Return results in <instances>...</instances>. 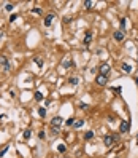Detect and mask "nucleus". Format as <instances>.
Returning <instances> with one entry per match:
<instances>
[{"label": "nucleus", "mask_w": 138, "mask_h": 158, "mask_svg": "<svg viewBox=\"0 0 138 158\" xmlns=\"http://www.w3.org/2000/svg\"><path fill=\"white\" fill-rule=\"evenodd\" d=\"M13 8H14V5H13V3H6V5H5V10H6V11H13Z\"/></svg>", "instance_id": "22"}, {"label": "nucleus", "mask_w": 138, "mask_h": 158, "mask_svg": "<svg viewBox=\"0 0 138 158\" xmlns=\"http://www.w3.org/2000/svg\"><path fill=\"white\" fill-rule=\"evenodd\" d=\"M54 19H56V15H54V13H49V15L45 16V21H43V24H45L46 27H51L52 22H54Z\"/></svg>", "instance_id": "3"}, {"label": "nucleus", "mask_w": 138, "mask_h": 158, "mask_svg": "<svg viewBox=\"0 0 138 158\" xmlns=\"http://www.w3.org/2000/svg\"><path fill=\"white\" fill-rule=\"evenodd\" d=\"M122 72L130 73L132 72V66H130V64H122Z\"/></svg>", "instance_id": "10"}, {"label": "nucleus", "mask_w": 138, "mask_h": 158, "mask_svg": "<svg viewBox=\"0 0 138 158\" xmlns=\"http://www.w3.org/2000/svg\"><path fill=\"white\" fill-rule=\"evenodd\" d=\"M129 129H130V122H129V120H124V122H121V126H119V133H121V134L129 133Z\"/></svg>", "instance_id": "4"}, {"label": "nucleus", "mask_w": 138, "mask_h": 158, "mask_svg": "<svg viewBox=\"0 0 138 158\" xmlns=\"http://www.w3.org/2000/svg\"><path fill=\"white\" fill-rule=\"evenodd\" d=\"M117 140H119V134H106V136L103 137V142H105L106 147H111L113 144H116Z\"/></svg>", "instance_id": "1"}, {"label": "nucleus", "mask_w": 138, "mask_h": 158, "mask_svg": "<svg viewBox=\"0 0 138 158\" xmlns=\"http://www.w3.org/2000/svg\"><path fill=\"white\" fill-rule=\"evenodd\" d=\"M33 62H35L38 67H43V59L40 58V56H35V58H33Z\"/></svg>", "instance_id": "11"}, {"label": "nucleus", "mask_w": 138, "mask_h": 158, "mask_svg": "<svg viewBox=\"0 0 138 158\" xmlns=\"http://www.w3.org/2000/svg\"><path fill=\"white\" fill-rule=\"evenodd\" d=\"M65 123H67V126H73V125H75V120H73V118H68Z\"/></svg>", "instance_id": "25"}, {"label": "nucleus", "mask_w": 138, "mask_h": 158, "mask_svg": "<svg viewBox=\"0 0 138 158\" xmlns=\"http://www.w3.org/2000/svg\"><path fill=\"white\" fill-rule=\"evenodd\" d=\"M92 5H94V2H90V0H86V2H84V8L86 10H90Z\"/></svg>", "instance_id": "15"}, {"label": "nucleus", "mask_w": 138, "mask_h": 158, "mask_svg": "<svg viewBox=\"0 0 138 158\" xmlns=\"http://www.w3.org/2000/svg\"><path fill=\"white\" fill-rule=\"evenodd\" d=\"M57 150H59L60 153H63L67 150V147H65V144H59V145H57Z\"/></svg>", "instance_id": "17"}, {"label": "nucleus", "mask_w": 138, "mask_h": 158, "mask_svg": "<svg viewBox=\"0 0 138 158\" xmlns=\"http://www.w3.org/2000/svg\"><path fill=\"white\" fill-rule=\"evenodd\" d=\"M95 83L97 85H100V86H105L106 83H108V77H105V75H97V78H95Z\"/></svg>", "instance_id": "5"}, {"label": "nucleus", "mask_w": 138, "mask_h": 158, "mask_svg": "<svg viewBox=\"0 0 138 158\" xmlns=\"http://www.w3.org/2000/svg\"><path fill=\"white\" fill-rule=\"evenodd\" d=\"M84 125V122H83V120H76V122H75V125H73V126H75V128H81Z\"/></svg>", "instance_id": "21"}, {"label": "nucleus", "mask_w": 138, "mask_h": 158, "mask_svg": "<svg viewBox=\"0 0 138 158\" xmlns=\"http://www.w3.org/2000/svg\"><path fill=\"white\" fill-rule=\"evenodd\" d=\"M16 19H18V15H11V16H10V22L16 21Z\"/></svg>", "instance_id": "26"}, {"label": "nucleus", "mask_w": 138, "mask_h": 158, "mask_svg": "<svg viewBox=\"0 0 138 158\" xmlns=\"http://www.w3.org/2000/svg\"><path fill=\"white\" fill-rule=\"evenodd\" d=\"M110 64H102V66H100V75H105V77H108V73H110Z\"/></svg>", "instance_id": "7"}, {"label": "nucleus", "mask_w": 138, "mask_h": 158, "mask_svg": "<svg viewBox=\"0 0 138 158\" xmlns=\"http://www.w3.org/2000/svg\"><path fill=\"white\" fill-rule=\"evenodd\" d=\"M35 99H37V101H43L45 97H43V94H41L40 91H37V93H35Z\"/></svg>", "instance_id": "20"}, {"label": "nucleus", "mask_w": 138, "mask_h": 158, "mask_svg": "<svg viewBox=\"0 0 138 158\" xmlns=\"http://www.w3.org/2000/svg\"><path fill=\"white\" fill-rule=\"evenodd\" d=\"M90 42H92V31L86 32V35H84V45H89Z\"/></svg>", "instance_id": "9"}, {"label": "nucleus", "mask_w": 138, "mask_h": 158, "mask_svg": "<svg viewBox=\"0 0 138 158\" xmlns=\"http://www.w3.org/2000/svg\"><path fill=\"white\" fill-rule=\"evenodd\" d=\"M30 136H32V131H30V129H25L24 133H22V137H24V140L30 139Z\"/></svg>", "instance_id": "12"}, {"label": "nucleus", "mask_w": 138, "mask_h": 158, "mask_svg": "<svg viewBox=\"0 0 138 158\" xmlns=\"http://www.w3.org/2000/svg\"><path fill=\"white\" fill-rule=\"evenodd\" d=\"M33 15H41V8H32Z\"/></svg>", "instance_id": "24"}, {"label": "nucleus", "mask_w": 138, "mask_h": 158, "mask_svg": "<svg viewBox=\"0 0 138 158\" xmlns=\"http://www.w3.org/2000/svg\"><path fill=\"white\" fill-rule=\"evenodd\" d=\"M92 137H94V133H92V131H87V133H84V139H86V140H90Z\"/></svg>", "instance_id": "13"}, {"label": "nucleus", "mask_w": 138, "mask_h": 158, "mask_svg": "<svg viewBox=\"0 0 138 158\" xmlns=\"http://www.w3.org/2000/svg\"><path fill=\"white\" fill-rule=\"evenodd\" d=\"M8 149H10V147H8V145H5V147H3V149H2V150H0V157H3V155H5V153H6V152H8Z\"/></svg>", "instance_id": "23"}, {"label": "nucleus", "mask_w": 138, "mask_h": 158, "mask_svg": "<svg viewBox=\"0 0 138 158\" xmlns=\"http://www.w3.org/2000/svg\"><path fill=\"white\" fill-rule=\"evenodd\" d=\"M38 115L41 117V118L46 117V109H45V107H40V109H38Z\"/></svg>", "instance_id": "16"}, {"label": "nucleus", "mask_w": 138, "mask_h": 158, "mask_svg": "<svg viewBox=\"0 0 138 158\" xmlns=\"http://www.w3.org/2000/svg\"><path fill=\"white\" fill-rule=\"evenodd\" d=\"M57 131H59L57 128H52V131H51V136H52V137H54V136H57Z\"/></svg>", "instance_id": "27"}, {"label": "nucleus", "mask_w": 138, "mask_h": 158, "mask_svg": "<svg viewBox=\"0 0 138 158\" xmlns=\"http://www.w3.org/2000/svg\"><path fill=\"white\" fill-rule=\"evenodd\" d=\"M62 122H63L62 117H54V118L51 120V126H52V128H57V129H59V128L62 126Z\"/></svg>", "instance_id": "6"}, {"label": "nucleus", "mask_w": 138, "mask_h": 158, "mask_svg": "<svg viewBox=\"0 0 138 158\" xmlns=\"http://www.w3.org/2000/svg\"><path fill=\"white\" fill-rule=\"evenodd\" d=\"M70 66H72V61H70V59H68V58H67V59H65V61H63V62H62V67H63V69H68V67H70Z\"/></svg>", "instance_id": "14"}, {"label": "nucleus", "mask_w": 138, "mask_h": 158, "mask_svg": "<svg viewBox=\"0 0 138 158\" xmlns=\"http://www.w3.org/2000/svg\"><path fill=\"white\" fill-rule=\"evenodd\" d=\"M121 31H122V29H125V26H127V21H125V18H121Z\"/></svg>", "instance_id": "19"}, {"label": "nucleus", "mask_w": 138, "mask_h": 158, "mask_svg": "<svg viewBox=\"0 0 138 158\" xmlns=\"http://www.w3.org/2000/svg\"><path fill=\"white\" fill-rule=\"evenodd\" d=\"M124 31H116L114 32V40H116V42H122L124 40Z\"/></svg>", "instance_id": "8"}, {"label": "nucleus", "mask_w": 138, "mask_h": 158, "mask_svg": "<svg viewBox=\"0 0 138 158\" xmlns=\"http://www.w3.org/2000/svg\"><path fill=\"white\" fill-rule=\"evenodd\" d=\"M135 83H137V85H138V78H135Z\"/></svg>", "instance_id": "29"}, {"label": "nucleus", "mask_w": 138, "mask_h": 158, "mask_svg": "<svg viewBox=\"0 0 138 158\" xmlns=\"http://www.w3.org/2000/svg\"><path fill=\"white\" fill-rule=\"evenodd\" d=\"M38 137H40V139H45V137H46V134H45V133H43V131H41V133L38 134Z\"/></svg>", "instance_id": "28"}, {"label": "nucleus", "mask_w": 138, "mask_h": 158, "mask_svg": "<svg viewBox=\"0 0 138 158\" xmlns=\"http://www.w3.org/2000/svg\"><path fill=\"white\" fill-rule=\"evenodd\" d=\"M0 66L3 67L5 72H10V70H11V64H10V61H8L6 56H0Z\"/></svg>", "instance_id": "2"}, {"label": "nucleus", "mask_w": 138, "mask_h": 158, "mask_svg": "<svg viewBox=\"0 0 138 158\" xmlns=\"http://www.w3.org/2000/svg\"><path fill=\"white\" fill-rule=\"evenodd\" d=\"M78 82H79V80L76 78V77H72V78L68 80V83H70V85H78Z\"/></svg>", "instance_id": "18"}]
</instances>
